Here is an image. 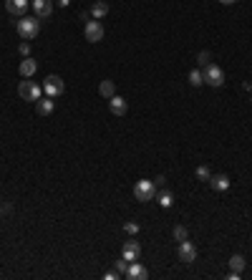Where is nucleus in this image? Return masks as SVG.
I'll list each match as a JSON object with an SVG mask.
<instances>
[{
  "label": "nucleus",
  "instance_id": "nucleus-1",
  "mask_svg": "<svg viewBox=\"0 0 252 280\" xmlns=\"http://www.w3.org/2000/svg\"><path fill=\"white\" fill-rule=\"evenodd\" d=\"M18 33H20V38H25V40H31V38H36L38 33H40V18H31V16H23L20 20H18Z\"/></svg>",
  "mask_w": 252,
  "mask_h": 280
},
{
  "label": "nucleus",
  "instance_id": "nucleus-2",
  "mask_svg": "<svg viewBox=\"0 0 252 280\" xmlns=\"http://www.w3.org/2000/svg\"><path fill=\"white\" fill-rule=\"evenodd\" d=\"M156 192H159V189H156V184L152 180H139L136 187H134V197L139 202H152L156 197Z\"/></svg>",
  "mask_w": 252,
  "mask_h": 280
},
{
  "label": "nucleus",
  "instance_id": "nucleus-3",
  "mask_svg": "<svg viewBox=\"0 0 252 280\" xmlns=\"http://www.w3.org/2000/svg\"><path fill=\"white\" fill-rule=\"evenodd\" d=\"M202 76H204V83L212 86V88H219L222 83H225V71H222L217 63H210L202 68Z\"/></svg>",
  "mask_w": 252,
  "mask_h": 280
},
{
  "label": "nucleus",
  "instance_id": "nucleus-4",
  "mask_svg": "<svg viewBox=\"0 0 252 280\" xmlns=\"http://www.w3.org/2000/svg\"><path fill=\"white\" fill-rule=\"evenodd\" d=\"M40 94H43V86H38L36 81H20V86H18V96L23 99V101H38L40 99Z\"/></svg>",
  "mask_w": 252,
  "mask_h": 280
},
{
  "label": "nucleus",
  "instance_id": "nucleus-5",
  "mask_svg": "<svg viewBox=\"0 0 252 280\" xmlns=\"http://www.w3.org/2000/svg\"><path fill=\"white\" fill-rule=\"evenodd\" d=\"M43 91H46V96L56 99V96H61L66 91V83L61 76H56V73H51V76H46V83H43Z\"/></svg>",
  "mask_w": 252,
  "mask_h": 280
},
{
  "label": "nucleus",
  "instance_id": "nucleus-6",
  "mask_svg": "<svg viewBox=\"0 0 252 280\" xmlns=\"http://www.w3.org/2000/svg\"><path fill=\"white\" fill-rule=\"evenodd\" d=\"M83 36H86L88 43H98V40L103 38V25H101V20H86Z\"/></svg>",
  "mask_w": 252,
  "mask_h": 280
},
{
  "label": "nucleus",
  "instance_id": "nucleus-7",
  "mask_svg": "<svg viewBox=\"0 0 252 280\" xmlns=\"http://www.w3.org/2000/svg\"><path fill=\"white\" fill-rule=\"evenodd\" d=\"M31 5H33V10H36V18H51V13H53V0H31Z\"/></svg>",
  "mask_w": 252,
  "mask_h": 280
},
{
  "label": "nucleus",
  "instance_id": "nucleus-8",
  "mask_svg": "<svg viewBox=\"0 0 252 280\" xmlns=\"http://www.w3.org/2000/svg\"><path fill=\"white\" fill-rule=\"evenodd\" d=\"M194 260H197V247L192 245L189 240L179 242V262H184V265H192Z\"/></svg>",
  "mask_w": 252,
  "mask_h": 280
},
{
  "label": "nucleus",
  "instance_id": "nucleus-9",
  "mask_svg": "<svg viewBox=\"0 0 252 280\" xmlns=\"http://www.w3.org/2000/svg\"><path fill=\"white\" fill-rule=\"evenodd\" d=\"M28 5H31V0H5V10L10 13V16H18V18L25 16Z\"/></svg>",
  "mask_w": 252,
  "mask_h": 280
},
{
  "label": "nucleus",
  "instance_id": "nucleus-10",
  "mask_svg": "<svg viewBox=\"0 0 252 280\" xmlns=\"http://www.w3.org/2000/svg\"><path fill=\"white\" fill-rule=\"evenodd\" d=\"M139 255H141V245H139L136 240H129V242H124L121 258H126L129 262H134V260H139Z\"/></svg>",
  "mask_w": 252,
  "mask_h": 280
},
{
  "label": "nucleus",
  "instance_id": "nucleus-11",
  "mask_svg": "<svg viewBox=\"0 0 252 280\" xmlns=\"http://www.w3.org/2000/svg\"><path fill=\"white\" fill-rule=\"evenodd\" d=\"M109 109H111L114 116H124L126 109H129V104H126V99H121V96H111L109 99Z\"/></svg>",
  "mask_w": 252,
  "mask_h": 280
},
{
  "label": "nucleus",
  "instance_id": "nucleus-12",
  "mask_svg": "<svg viewBox=\"0 0 252 280\" xmlns=\"http://www.w3.org/2000/svg\"><path fill=\"white\" fill-rule=\"evenodd\" d=\"M146 275H149V273H146L144 265H139L136 260L129 262V270H126V278H129V280H144Z\"/></svg>",
  "mask_w": 252,
  "mask_h": 280
},
{
  "label": "nucleus",
  "instance_id": "nucleus-13",
  "mask_svg": "<svg viewBox=\"0 0 252 280\" xmlns=\"http://www.w3.org/2000/svg\"><path fill=\"white\" fill-rule=\"evenodd\" d=\"M18 71H20V76H23V79H31V76H33V73L38 71V63L33 61V58H31V56H28V58H23V61H20V66H18Z\"/></svg>",
  "mask_w": 252,
  "mask_h": 280
},
{
  "label": "nucleus",
  "instance_id": "nucleus-14",
  "mask_svg": "<svg viewBox=\"0 0 252 280\" xmlns=\"http://www.w3.org/2000/svg\"><path fill=\"white\" fill-rule=\"evenodd\" d=\"M210 187L217 189V192H225V189H230V177L227 174H212L210 177Z\"/></svg>",
  "mask_w": 252,
  "mask_h": 280
},
{
  "label": "nucleus",
  "instance_id": "nucleus-15",
  "mask_svg": "<svg viewBox=\"0 0 252 280\" xmlns=\"http://www.w3.org/2000/svg\"><path fill=\"white\" fill-rule=\"evenodd\" d=\"M98 94H101L103 99L116 96V83H114V81H109V79H106V81H101V83H98Z\"/></svg>",
  "mask_w": 252,
  "mask_h": 280
},
{
  "label": "nucleus",
  "instance_id": "nucleus-16",
  "mask_svg": "<svg viewBox=\"0 0 252 280\" xmlns=\"http://www.w3.org/2000/svg\"><path fill=\"white\" fill-rule=\"evenodd\" d=\"M36 111H38L40 116L53 114V101H51V96H48V99H38V101H36Z\"/></svg>",
  "mask_w": 252,
  "mask_h": 280
},
{
  "label": "nucleus",
  "instance_id": "nucleus-17",
  "mask_svg": "<svg viewBox=\"0 0 252 280\" xmlns=\"http://www.w3.org/2000/svg\"><path fill=\"white\" fill-rule=\"evenodd\" d=\"M91 16H94L96 20L106 18V16H109V5L103 3V0H98V3H94V5H91Z\"/></svg>",
  "mask_w": 252,
  "mask_h": 280
},
{
  "label": "nucleus",
  "instance_id": "nucleus-18",
  "mask_svg": "<svg viewBox=\"0 0 252 280\" xmlns=\"http://www.w3.org/2000/svg\"><path fill=\"white\" fill-rule=\"evenodd\" d=\"M156 200H159V204H161V207H172V204H174V195L169 192V189H161V192H156Z\"/></svg>",
  "mask_w": 252,
  "mask_h": 280
},
{
  "label": "nucleus",
  "instance_id": "nucleus-19",
  "mask_svg": "<svg viewBox=\"0 0 252 280\" xmlns=\"http://www.w3.org/2000/svg\"><path fill=\"white\" fill-rule=\"evenodd\" d=\"M204 83V76H202V68H194V71H189V86H202Z\"/></svg>",
  "mask_w": 252,
  "mask_h": 280
},
{
  "label": "nucleus",
  "instance_id": "nucleus-20",
  "mask_svg": "<svg viewBox=\"0 0 252 280\" xmlns=\"http://www.w3.org/2000/svg\"><path fill=\"white\" fill-rule=\"evenodd\" d=\"M172 235H174V240H176V242H184V240H189V232H187V227H184V225H176Z\"/></svg>",
  "mask_w": 252,
  "mask_h": 280
},
{
  "label": "nucleus",
  "instance_id": "nucleus-21",
  "mask_svg": "<svg viewBox=\"0 0 252 280\" xmlns=\"http://www.w3.org/2000/svg\"><path fill=\"white\" fill-rule=\"evenodd\" d=\"M230 268H232L234 273H242V268H245V258H242V255H232V258H230Z\"/></svg>",
  "mask_w": 252,
  "mask_h": 280
},
{
  "label": "nucleus",
  "instance_id": "nucleus-22",
  "mask_svg": "<svg viewBox=\"0 0 252 280\" xmlns=\"http://www.w3.org/2000/svg\"><path fill=\"white\" fill-rule=\"evenodd\" d=\"M210 63H212V53H210V51H202V53L197 56V66L204 68V66H210Z\"/></svg>",
  "mask_w": 252,
  "mask_h": 280
},
{
  "label": "nucleus",
  "instance_id": "nucleus-23",
  "mask_svg": "<svg viewBox=\"0 0 252 280\" xmlns=\"http://www.w3.org/2000/svg\"><path fill=\"white\" fill-rule=\"evenodd\" d=\"M210 177H212V172H210V167H197V180L199 182H210Z\"/></svg>",
  "mask_w": 252,
  "mask_h": 280
},
{
  "label": "nucleus",
  "instance_id": "nucleus-24",
  "mask_svg": "<svg viewBox=\"0 0 252 280\" xmlns=\"http://www.w3.org/2000/svg\"><path fill=\"white\" fill-rule=\"evenodd\" d=\"M114 268H116V273H118V275H126V270H129V260H126V258L116 260V262H114Z\"/></svg>",
  "mask_w": 252,
  "mask_h": 280
},
{
  "label": "nucleus",
  "instance_id": "nucleus-25",
  "mask_svg": "<svg viewBox=\"0 0 252 280\" xmlns=\"http://www.w3.org/2000/svg\"><path fill=\"white\" fill-rule=\"evenodd\" d=\"M124 230H126L129 235H136V232H139V225H136V222H126V225H124Z\"/></svg>",
  "mask_w": 252,
  "mask_h": 280
},
{
  "label": "nucleus",
  "instance_id": "nucleus-26",
  "mask_svg": "<svg viewBox=\"0 0 252 280\" xmlns=\"http://www.w3.org/2000/svg\"><path fill=\"white\" fill-rule=\"evenodd\" d=\"M18 51L23 53V58H28V56H31V46H28V43H25V40H23V43H20V46H18Z\"/></svg>",
  "mask_w": 252,
  "mask_h": 280
},
{
  "label": "nucleus",
  "instance_id": "nucleus-27",
  "mask_svg": "<svg viewBox=\"0 0 252 280\" xmlns=\"http://www.w3.org/2000/svg\"><path fill=\"white\" fill-rule=\"evenodd\" d=\"M154 184H156V189H161V187L167 184V177H164V174H159L156 180H154Z\"/></svg>",
  "mask_w": 252,
  "mask_h": 280
},
{
  "label": "nucleus",
  "instance_id": "nucleus-28",
  "mask_svg": "<svg viewBox=\"0 0 252 280\" xmlns=\"http://www.w3.org/2000/svg\"><path fill=\"white\" fill-rule=\"evenodd\" d=\"M56 5H58V8H68L71 0H56Z\"/></svg>",
  "mask_w": 252,
  "mask_h": 280
},
{
  "label": "nucleus",
  "instance_id": "nucleus-29",
  "mask_svg": "<svg viewBox=\"0 0 252 280\" xmlns=\"http://www.w3.org/2000/svg\"><path fill=\"white\" fill-rule=\"evenodd\" d=\"M103 278H106V280H116V278H121V275H118V273L114 270V273H106V275H103Z\"/></svg>",
  "mask_w": 252,
  "mask_h": 280
},
{
  "label": "nucleus",
  "instance_id": "nucleus-30",
  "mask_svg": "<svg viewBox=\"0 0 252 280\" xmlns=\"http://www.w3.org/2000/svg\"><path fill=\"white\" fill-rule=\"evenodd\" d=\"M219 3H225V5H232V3H237V0H219Z\"/></svg>",
  "mask_w": 252,
  "mask_h": 280
}]
</instances>
